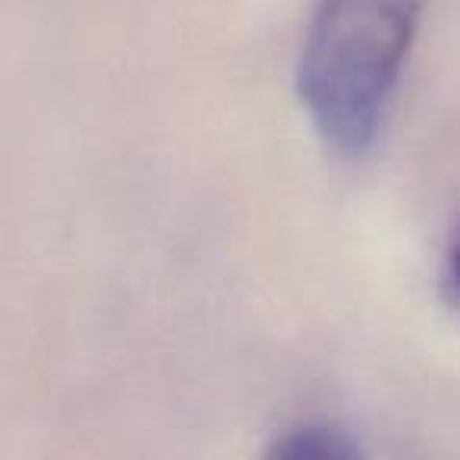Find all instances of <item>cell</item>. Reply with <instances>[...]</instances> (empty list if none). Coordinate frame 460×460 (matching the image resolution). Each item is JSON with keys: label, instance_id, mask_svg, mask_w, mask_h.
Listing matches in <instances>:
<instances>
[{"label": "cell", "instance_id": "6da1fadb", "mask_svg": "<svg viewBox=\"0 0 460 460\" xmlns=\"http://www.w3.org/2000/svg\"><path fill=\"white\" fill-rule=\"evenodd\" d=\"M429 0H319L296 58V95L332 155L363 161L388 127Z\"/></svg>", "mask_w": 460, "mask_h": 460}, {"label": "cell", "instance_id": "7a4b0ae2", "mask_svg": "<svg viewBox=\"0 0 460 460\" xmlns=\"http://www.w3.org/2000/svg\"><path fill=\"white\" fill-rule=\"evenodd\" d=\"M269 457L281 460H359L366 457L357 432L334 420H303L271 438Z\"/></svg>", "mask_w": 460, "mask_h": 460}, {"label": "cell", "instance_id": "3957f363", "mask_svg": "<svg viewBox=\"0 0 460 460\" xmlns=\"http://www.w3.org/2000/svg\"><path fill=\"white\" fill-rule=\"evenodd\" d=\"M441 290H445L447 303L460 313V221L445 246V259H441Z\"/></svg>", "mask_w": 460, "mask_h": 460}]
</instances>
